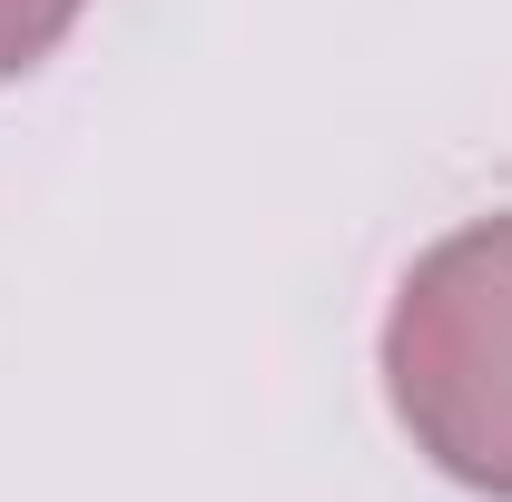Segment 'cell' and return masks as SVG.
I'll return each mask as SVG.
<instances>
[{"instance_id": "6da1fadb", "label": "cell", "mask_w": 512, "mask_h": 502, "mask_svg": "<svg viewBox=\"0 0 512 502\" xmlns=\"http://www.w3.org/2000/svg\"><path fill=\"white\" fill-rule=\"evenodd\" d=\"M384 394L414 453L512 502V217H473L414 256L384 315Z\"/></svg>"}, {"instance_id": "7a4b0ae2", "label": "cell", "mask_w": 512, "mask_h": 502, "mask_svg": "<svg viewBox=\"0 0 512 502\" xmlns=\"http://www.w3.org/2000/svg\"><path fill=\"white\" fill-rule=\"evenodd\" d=\"M79 10H89V0H0V79H20L30 60H50Z\"/></svg>"}]
</instances>
